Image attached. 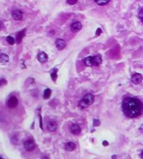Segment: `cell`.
Returning <instances> with one entry per match:
<instances>
[{
    "mask_svg": "<svg viewBox=\"0 0 143 159\" xmlns=\"http://www.w3.org/2000/svg\"><path fill=\"white\" fill-rule=\"evenodd\" d=\"M24 146H25V148L26 149V151H33V150L35 149V147H36V145H35L34 141H33L32 140L25 141V143H24Z\"/></svg>",
    "mask_w": 143,
    "mask_h": 159,
    "instance_id": "obj_5",
    "label": "cell"
},
{
    "mask_svg": "<svg viewBox=\"0 0 143 159\" xmlns=\"http://www.w3.org/2000/svg\"><path fill=\"white\" fill-rule=\"evenodd\" d=\"M18 103H19L18 98L14 96H12L11 98H9L8 102H7V105H8V107L9 109H14V108H15L18 105Z\"/></svg>",
    "mask_w": 143,
    "mask_h": 159,
    "instance_id": "obj_3",
    "label": "cell"
},
{
    "mask_svg": "<svg viewBox=\"0 0 143 159\" xmlns=\"http://www.w3.org/2000/svg\"><path fill=\"white\" fill-rule=\"evenodd\" d=\"M25 31H26V30H21V31H19V33H17V35H16V42L18 44L21 43L22 39H23V37L25 36Z\"/></svg>",
    "mask_w": 143,
    "mask_h": 159,
    "instance_id": "obj_13",
    "label": "cell"
},
{
    "mask_svg": "<svg viewBox=\"0 0 143 159\" xmlns=\"http://www.w3.org/2000/svg\"><path fill=\"white\" fill-rule=\"evenodd\" d=\"M47 128L50 131H55L57 128V124H56V121H53V120H51L47 123Z\"/></svg>",
    "mask_w": 143,
    "mask_h": 159,
    "instance_id": "obj_11",
    "label": "cell"
},
{
    "mask_svg": "<svg viewBox=\"0 0 143 159\" xmlns=\"http://www.w3.org/2000/svg\"><path fill=\"white\" fill-rule=\"evenodd\" d=\"M82 100L88 106H89V105H92V104L93 103V101H94V97H93V95L92 94H87L85 96L83 97V98H82Z\"/></svg>",
    "mask_w": 143,
    "mask_h": 159,
    "instance_id": "obj_4",
    "label": "cell"
},
{
    "mask_svg": "<svg viewBox=\"0 0 143 159\" xmlns=\"http://www.w3.org/2000/svg\"><path fill=\"white\" fill-rule=\"evenodd\" d=\"M51 94V90L50 88H46L45 91H44V96H43V98H45V99H47V98H50Z\"/></svg>",
    "mask_w": 143,
    "mask_h": 159,
    "instance_id": "obj_15",
    "label": "cell"
},
{
    "mask_svg": "<svg viewBox=\"0 0 143 159\" xmlns=\"http://www.w3.org/2000/svg\"><path fill=\"white\" fill-rule=\"evenodd\" d=\"M56 46L58 50H62L65 48L66 46V42L62 39H56Z\"/></svg>",
    "mask_w": 143,
    "mask_h": 159,
    "instance_id": "obj_10",
    "label": "cell"
},
{
    "mask_svg": "<svg viewBox=\"0 0 143 159\" xmlns=\"http://www.w3.org/2000/svg\"><path fill=\"white\" fill-rule=\"evenodd\" d=\"M51 79H52V81H56V78H57V75H56V72H52V73H51Z\"/></svg>",
    "mask_w": 143,
    "mask_h": 159,
    "instance_id": "obj_22",
    "label": "cell"
},
{
    "mask_svg": "<svg viewBox=\"0 0 143 159\" xmlns=\"http://www.w3.org/2000/svg\"><path fill=\"white\" fill-rule=\"evenodd\" d=\"M0 159H1V158H0Z\"/></svg>",
    "mask_w": 143,
    "mask_h": 159,
    "instance_id": "obj_31",
    "label": "cell"
},
{
    "mask_svg": "<svg viewBox=\"0 0 143 159\" xmlns=\"http://www.w3.org/2000/svg\"><path fill=\"white\" fill-rule=\"evenodd\" d=\"M94 123H93V125L94 126H98V125H100V122H99V120H94Z\"/></svg>",
    "mask_w": 143,
    "mask_h": 159,
    "instance_id": "obj_25",
    "label": "cell"
},
{
    "mask_svg": "<svg viewBox=\"0 0 143 159\" xmlns=\"http://www.w3.org/2000/svg\"><path fill=\"white\" fill-rule=\"evenodd\" d=\"M0 62H9V56L5 54H1L0 55Z\"/></svg>",
    "mask_w": 143,
    "mask_h": 159,
    "instance_id": "obj_17",
    "label": "cell"
},
{
    "mask_svg": "<svg viewBox=\"0 0 143 159\" xmlns=\"http://www.w3.org/2000/svg\"><path fill=\"white\" fill-rule=\"evenodd\" d=\"M142 76L140 73H135L131 77V82L135 84H139L142 81Z\"/></svg>",
    "mask_w": 143,
    "mask_h": 159,
    "instance_id": "obj_7",
    "label": "cell"
},
{
    "mask_svg": "<svg viewBox=\"0 0 143 159\" xmlns=\"http://www.w3.org/2000/svg\"><path fill=\"white\" fill-rule=\"evenodd\" d=\"M122 111L129 118H136L143 111V103L137 98H126L123 100Z\"/></svg>",
    "mask_w": 143,
    "mask_h": 159,
    "instance_id": "obj_1",
    "label": "cell"
},
{
    "mask_svg": "<svg viewBox=\"0 0 143 159\" xmlns=\"http://www.w3.org/2000/svg\"><path fill=\"white\" fill-rule=\"evenodd\" d=\"M101 33H102L101 29H100V28H98V30H97V31H96V35H99L101 34Z\"/></svg>",
    "mask_w": 143,
    "mask_h": 159,
    "instance_id": "obj_26",
    "label": "cell"
},
{
    "mask_svg": "<svg viewBox=\"0 0 143 159\" xmlns=\"http://www.w3.org/2000/svg\"><path fill=\"white\" fill-rule=\"evenodd\" d=\"M37 59H38V61H39L40 62L44 63V62H45L47 61V59H48V56H47V55L45 54V52H41L39 55H38Z\"/></svg>",
    "mask_w": 143,
    "mask_h": 159,
    "instance_id": "obj_12",
    "label": "cell"
},
{
    "mask_svg": "<svg viewBox=\"0 0 143 159\" xmlns=\"http://www.w3.org/2000/svg\"><path fill=\"white\" fill-rule=\"evenodd\" d=\"M2 28H3V25L2 22H0V29H2Z\"/></svg>",
    "mask_w": 143,
    "mask_h": 159,
    "instance_id": "obj_28",
    "label": "cell"
},
{
    "mask_svg": "<svg viewBox=\"0 0 143 159\" xmlns=\"http://www.w3.org/2000/svg\"><path fill=\"white\" fill-rule=\"evenodd\" d=\"M103 145H104V147H107V146H109V142L104 141H103Z\"/></svg>",
    "mask_w": 143,
    "mask_h": 159,
    "instance_id": "obj_27",
    "label": "cell"
},
{
    "mask_svg": "<svg viewBox=\"0 0 143 159\" xmlns=\"http://www.w3.org/2000/svg\"><path fill=\"white\" fill-rule=\"evenodd\" d=\"M75 148H76V145H75L73 142H67V143H66V145H65V149L67 150V151H73Z\"/></svg>",
    "mask_w": 143,
    "mask_h": 159,
    "instance_id": "obj_14",
    "label": "cell"
},
{
    "mask_svg": "<svg viewBox=\"0 0 143 159\" xmlns=\"http://www.w3.org/2000/svg\"><path fill=\"white\" fill-rule=\"evenodd\" d=\"M138 17L140 19V20L143 22V8L139 11V14H138Z\"/></svg>",
    "mask_w": 143,
    "mask_h": 159,
    "instance_id": "obj_21",
    "label": "cell"
},
{
    "mask_svg": "<svg viewBox=\"0 0 143 159\" xmlns=\"http://www.w3.org/2000/svg\"><path fill=\"white\" fill-rule=\"evenodd\" d=\"M81 29H82V24L80 23V22H78V21L73 22L71 25V30H72V31H73V32L79 31Z\"/></svg>",
    "mask_w": 143,
    "mask_h": 159,
    "instance_id": "obj_9",
    "label": "cell"
},
{
    "mask_svg": "<svg viewBox=\"0 0 143 159\" xmlns=\"http://www.w3.org/2000/svg\"><path fill=\"white\" fill-rule=\"evenodd\" d=\"M6 41L9 45H14V44L15 43V41H14V39L12 36H8V37L6 38Z\"/></svg>",
    "mask_w": 143,
    "mask_h": 159,
    "instance_id": "obj_18",
    "label": "cell"
},
{
    "mask_svg": "<svg viewBox=\"0 0 143 159\" xmlns=\"http://www.w3.org/2000/svg\"><path fill=\"white\" fill-rule=\"evenodd\" d=\"M141 158H142L143 159V151L142 152V154H141Z\"/></svg>",
    "mask_w": 143,
    "mask_h": 159,
    "instance_id": "obj_29",
    "label": "cell"
},
{
    "mask_svg": "<svg viewBox=\"0 0 143 159\" xmlns=\"http://www.w3.org/2000/svg\"><path fill=\"white\" fill-rule=\"evenodd\" d=\"M94 1L98 5H99V6H103V5L107 4V3L110 1V0H94Z\"/></svg>",
    "mask_w": 143,
    "mask_h": 159,
    "instance_id": "obj_16",
    "label": "cell"
},
{
    "mask_svg": "<svg viewBox=\"0 0 143 159\" xmlns=\"http://www.w3.org/2000/svg\"><path fill=\"white\" fill-rule=\"evenodd\" d=\"M6 84H7V81L5 79L0 80V87H2V86H3V85H6Z\"/></svg>",
    "mask_w": 143,
    "mask_h": 159,
    "instance_id": "obj_24",
    "label": "cell"
},
{
    "mask_svg": "<svg viewBox=\"0 0 143 159\" xmlns=\"http://www.w3.org/2000/svg\"><path fill=\"white\" fill-rule=\"evenodd\" d=\"M78 107L81 108V109H86V108L89 107V106L86 105L82 100H81V101H79V103H78Z\"/></svg>",
    "mask_w": 143,
    "mask_h": 159,
    "instance_id": "obj_19",
    "label": "cell"
},
{
    "mask_svg": "<svg viewBox=\"0 0 143 159\" xmlns=\"http://www.w3.org/2000/svg\"><path fill=\"white\" fill-rule=\"evenodd\" d=\"M12 17L14 18V20H21L23 19V12L19 9H15L13 11Z\"/></svg>",
    "mask_w": 143,
    "mask_h": 159,
    "instance_id": "obj_6",
    "label": "cell"
},
{
    "mask_svg": "<svg viewBox=\"0 0 143 159\" xmlns=\"http://www.w3.org/2000/svg\"><path fill=\"white\" fill-rule=\"evenodd\" d=\"M71 133L73 135H79L80 133H81V127L79 126L78 125H77V124H73L71 126Z\"/></svg>",
    "mask_w": 143,
    "mask_h": 159,
    "instance_id": "obj_8",
    "label": "cell"
},
{
    "mask_svg": "<svg viewBox=\"0 0 143 159\" xmlns=\"http://www.w3.org/2000/svg\"><path fill=\"white\" fill-rule=\"evenodd\" d=\"M11 141H12L13 144H14V145H16V144H18V142H19V140H18V137L16 136H14L12 138H11Z\"/></svg>",
    "mask_w": 143,
    "mask_h": 159,
    "instance_id": "obj_20",
    "label": "cell"
},
{
    "mask_svg": "<svg viewBox=\"0 0 143 159\" xmlns=\"http://www.w3.org/2000/svg\"><path fill=\"white\" fill-rule=\"evenodd\" d=\"M85 66L87 67H98L102 62V58L99 55H96L93 56H88L83 61Z\"/></svg>",
    "mask_w": 143,
    "mask_h": 159,
    "instance_id": "obj_2",
    "label": "cell"
},
{
    "mask_svg": "<svg viewBox=\"0 0 143 159\" xmlns=\"http://www.w3.org/2000/svg\"><path fill=\"white\" fill-rule=\"evenodd\" d=\"M67 3L70 5H74L75 3H77V2H78V0H67Z\"/></svg>",
    "mask_w": 143,
    "mask_h": 159,
    "instance_id": "obj_23",
    "label": "cell"
},
{
    "mask_svg": "<svg viewBox=\"0 0 143 159\" xmlns=\"http://www.w3.org/2000/svg\"><path fill=\"white\" fill-rule=\"evenodd\" d=\"M112 158H113V159H116V157H115V156H113Z\"/></svg>",
    "mask_w": 143,
    "mask_h": 159,
    "instance_id": "obj_30",
    "label": "cell"
}]
</instances>
